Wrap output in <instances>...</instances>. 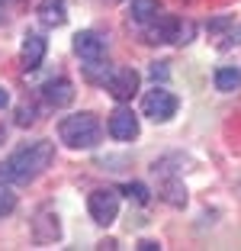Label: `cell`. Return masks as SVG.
Wrapping results in <instances>:
<instances>
[{"instance_id":"1","label":"cell","mask_w":241,"mask_h":251,"mask_svg":"<svg viewBox=\"0 0 241 251\" xmlns=\"http://www.w3.org/2000/svg\"><path fill=\"white\" fill-rule=\"evenodd\" d=\"M51 158H55V145L45 139L23 145L0 164V184H29L51 164Z\"/></svg>"},{"instance_id":"2","label":"cell","mask_w":241,"mask_h":251,"mask_svg":"<svg viewBox=\"0 0 241 251\" xmlns=\"http://www.w3.org/2000/svg\"><path fill=\"white\" fill-rule=\"evenodd\" d=\"M100 135H103V129H100V119L94 113H74V116H65L58 123V139L68 148H77V151L94 148L100 142Z\"/></svg>"},{"instance_id":"3","label":"cell","mask_w":241,"mask_h":251,"mask_svg":"<svg viewBox=\"0 0 241 251\" xmlns=\"http://www.w3.org/2000/svg\"><path fill=\"white\" fill-rule=\"evenodd\" d=\"M177 97L170 94L168 87H154L148 90L145 97H142V113H145L148 119H154V123H168V119L177 116Z\"/></svg>"},{"instance_id":"4","label":"cell","mask_w":241,"mask_h":251,"mask_svg":"<svg viewBox=\"0 0 241 251\" xmlns=\"http://www.w3.org/2000/svg\"><path fill=\"white\" fill-rule=\"evenodd\" d=\"M87 209H90V219H94L96 226H110V222H116V216H119V190H113V187L94 190L87 197Z\"/></svg>"},{"instance_id":"5","label":"cell","mask_w":241,"mask_h":251,"mask_svg":"<svg viewBox=\"0 0 241 251\" xmlns=\"http://www.w3.org/2000/svg\"><path fill=\"white\" fill-rule=\"evenodd\" d=\"M139 84H142V77H139V71H135V68L116 65V68H113V74L106 77V84H103V87L110 90L113 100H119V103H129L132 97L139 94Z\"/></svg>"},{"instance_id":"6","label":"cell","mask_w":241,"mask_h":251,"mask_svg":"<svg viewBox=\"0 0 241 251\" xmlns=\"http://www.w3.org/2000/svg\"><path fill=\"white\" fill-rule=\"evenodd\" d=\"M106 132H110L116 142L139 139V116H135L132 110H125V106H119V110H113L110 119H106Z\"/></svg>"},{"instance_id":"7","label":"cell","mask_w":241,"mask_h":251,"mask_svg":"<svg viewBox=\"0 0 241 251\" xmlns=\"http://www.w3.org/2000/svg\"><path fill=\"white\" fill-rule=\"evenodd\" d=\"M106 45H110V42H106V36H100V32H94V29H84V32L74 36L71 49H74L77 58L96 61V58H106Z\"/></svg>"},{"instance_id":"8","label":"cell","mask_w":241,"mask_h":251,"mask_svg":"<svg viewBox=\"0 0 241 251\" xmlns=\"http://www.w3.org/2000/svg\"><path fill=\"white\" fill-rule=\"evenodd\" d=\"M45 49H48V42H45L42 32H26V36H23V45H20L23 71H36V68L42 65V58H45Z\"/></svg>"},{"instance_id":"9","label":"cell","mask_w":241,"mask_h":251,"mask_svg":"<svg viewBox=\"0 0 241 251\" xmlns=\"http://www.w3.org/2000/svg\"><path fill=\"white\" fill-rule=\"evenodd\" d=\"M32 229H36V238L42 245H55L61 238V222H58V213L48 206H42L32 219Z\"/></svg>"},{"instance_id":"10","label":"cell","mask_w":241,"mask_h":251,"mask_svg":"<svg viewBox=\"0 0 241 251\" xmlns=\"http://www.w3.org/2000/svg\"><path fill=\"white\" fill-rule=\"evenodd\" d=\"M177 16H164V13H158L151 23L145 26V42H151V45H164V42H170L174 45V32H177Z\"/></svg>"},{"instance_id":"11","label":"cell","mask_w":241,"mask_h":251,"mask_svg":"<svg viewBox=\"0 0 241 251\" xmlns=\"http://www.w3.org/2000/svg\"><path fill=\"white\" fill-rule=\"evenodd\" d=\"M42 100L48 106H55V110H61V106H68L74 100V84L68 77H51V81L42 84Z\"/></svg>"},{"instance_id":"12","label":"cell","mask_w":241,"mask_h":251,"mask_svg":"<svg viewBox=\"0 0 241 251\" xmlns=\"http://www.w3.org/2000/svg\"><path fill=\"white\" fill-rule=\"evenodd\" d=\"M36 16H39L42 26L58 29V26H65V23H68V3H65V0H39Z\"/></svg>"},{"instance_id":"13","label":"cell","mask_w":241,"mask_h":251,"mask_svg":"<svg viewBox=\"0 0 241 251\" xmlns=\"http://www.w3.org/2000/svg\"><path fill=\"white\" fill-rule=\"evenodd\" d=\"M158 13H161L158 0H132L129 3V20L135 23V26H148Z\"/></svg>"},{"instance_id":"14","label":"cell","mask_w":241,"mask_h":251,"mask_svg":"<svg viewBox=\"0 0 241 251\" xmlns=\"http://www.w3.org/2000/svg\"><path fill=\"white\" fill-rule=\"evenodd\" d=\"M158 197L164 200V203H170V206H187V187H183V180H177V177L161 180Z\"/></svg>"},{"instance_id":"15","label":"cell","mask_w":241,"mask_h":251,"mask_svg":"<svg viewBox=\"0 0 241 251\" xmlns=\"http://www.w3.org/2000/svg\"><path fill=\"white\" fill-rule=\"evenodd\" d=\"M216 90H222V94L241 90V68H219L216 71Z\"/></svg>"},{"instance_id":"16","label":"cell","mask_w":241,"mask_h":251,"mask_svg":"<svg viewBox=\"0 0 241 251\" xmlns=\"http://www.w3.org/2000/svg\"><path fill=\"white\" fill-rule=\"evenodd\" d=\"M113 68H116V65H110L106 58L87 61V65H84V77H87L90 84H106V77L113 74Z\"/></svg>"},{"instance_id":"17","label":"cell","mask_w":241,"mask_h":251,"mask_svg":"<svg viewBox=\"0 0 241 251\" xmlns=\"http://www.w3.org/2000/svg\"><path fill=\"white\" fill-rule=\"evenodd\" d=\"M119 193H125V197L132 200V203H139V206H145L148 200H151V190H148L142 180H132V184H122L119 187Z\"/></svg>"},{"instance_id":"18","label":"cell","mask_w":241,"mask_h":251,"mask_svg":"<svg viewBox=\"0 0 241 251\" xmlns=\"http://www.w3.org/2000/svg\"><path fill=\"white\" fill-rule=\"evenodd\" d=\"M193 36H196V23L193 20H180L177 23V32H174V45H190Z\"/></svg>"},{"instance_id":"19","label":"cell","mask_w":241,"mask_h":251,"mask_svg":"<svg viewBox=\"0 0 241 251\" xmlns=\"http://www.w3.org/2000/svg\"><path fill=\"white\" fill-rule=\"evenodd\" d=\"M16 209V193L10 190V184H0V219L10 216Z\"/></svg>"},{"instance_id":"20","label":"cell","mask_w":241,"mask_h":251,"mask_svg":"<svg viewBox=\"0 0 241 251\" xmlns=\"http://www.w3.org/2000/svg\"><path fill=\"white\" fill-rule=\"evenodd\" d=\"M232 26H235L232 16H216V20H209L206 29H209V32H225V29H232Z\"/></svg>"},{"instance_id":"21","label":"cell","mask_w":241,"mask_h":251,"mask_svg":"<svg viewBox=\"0 0 241 251\" xmlns=\"http://www.w3.org/2000/svg\"><path fill=\"white\" fill-rule=\"evenodd\" d=\"M36 123V110L32 106H20V113H16V126H32Z\"/></svg>"},{"instance_id":"22","label":"cell","mask_w":241,"mask_h":251,"mask_svg":"<svg viewBox=\"0 0 241 251\" xmlns=\"http://www.w3.org/2000/svg\"><path fill=\"white\" fill-rule=\"evenodd\" d=\"M151 81H168V61H154L151 65Z\"/></svg>"},{"instance_id":"23","label":"cell","mask_w":241,"mask_h":251,"mask_svg":"<svg viewBox=\"0 0 241 251\" xmlns=\"http://www.w3.org/2000/svg\"><path fill=\"white\" fill-rule=\"evenodd\" d=\"M158 248H161V245L151 242V238H142V242H139V251H158Z\"/></svg>"},{"instance_id":"24","label":"cell","mask_w":241,"mask_h":251,"mask_svg":"<svg viewBox=\"0 0 241 251\" xmlns=\"http://www.w3.org/2000/svg\"><path fill=\"white\" fill-rule=\"evenodd\" d=\"M232 42H238V45H241V29L235 32V26H232V36H228V42H222V49H228Z\"/></svg>"},{"instance_id":"25","label":"cell","mask_w":241,"mask_h":251,"mask_svg":"<svg viewBox=\"0 0 241 251\" xmlns=\"http://www.w3.org/2000/svg\"><path fill=\"white\" fill-rule=\"evenodd\" d=\"M10 103V94H7V90H3V87H0V110H3V106H7Z\"/></svg>"},{"instance_id":"26","label":"cell","mask_w":241,"mask_h":251,"mask_svg":"<svg viewBox=\"0 0 241 251\" xmlns=\"http://www.w3.org/2000/svg\"><path fill=\"white\" fill-rule=\"evenodd\" d=\"M7 20V7H3V0H0V23Z\"/></svg>"},{"instance_id":"27","label":"cell","mask_w":241,"mask_h":251,"mask_svg":"<svg viewBox=\"0 0 241 251\" xmlns=\"http://www.w3.org/2000/svg\"><path fill=\"white\" fill-rule=\"evenodd\" d=\"M0 142H3V132H0Z\"/></svg>"}]
</instances>
